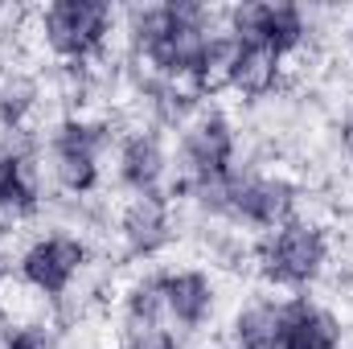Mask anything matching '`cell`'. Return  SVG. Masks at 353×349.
Wrapping results in <instances>:
<instances>
[{
    "instance_id": "1",
    "label": "cell",
    "mask_w": 353,
    "mask_h": 349,
    "mask_svg": "<svg viewBox=\"0 0 353 349\" xmlns=\"http://www.w3.org/2000/svg\"><path fill=\"white\" fill-rule=\"evenodd\" d=\"M255 271L263 275V283L279 292H300L312 288L333 259V239L321 222L312 218H292L275 230H267L255 243Z\"/></svg>"
},
{
    "instance_id": "2",
    "label": "cell",
    "mask_w": 353,
    "mask_h": 349,
    "mask_svg": "<svg viewBox=\"0 0 353 349\" xmlns=\"http://www.w3.org/2000/svg\"><path fill=\"white\" fill-rule=\"evenodd\" d=\"M115 29H119V12L103 0H54L50 8L37 12L41 46L79 70L107 54V41Z\"/></svg>"
},
{
    "instance_id": "3",
    "label": "cell",
    "mask_w": 353,
    "mask_h": 349,
    "mask_svg": "<svg viewBox=\"0 0 353 349\" xmlns=\"http://www.w3.org/2000/svg\"><path fill=\"white\" fill-rule=\"evenodd\" d=\"M234 157H239V128L222 107L201 103L189 123L181 128V161H185V177L169 193H181L185 185L197 181H214V177L234 173Z\"/></svg>"
},
{
    "instance_id": "4",
    "label": "cell",
    "mask_w": 353,
    "mask_h": 349,
    "mask_svg": "<svg viewBox=\"0 0 353 349\" xmlns=\"http://www.w3.org/2000/svg\"><path fill=\"white\" fill-rule=\"evenodd\" d=\"M90 247L79 235H37L21 255H17V279L33 288L41 300H62L74 279L87 271Z\"/></svg>"
},
{
    "instance_id": "5",
    "label": "cell",
    "mask_w": 353,
    "mask_h": 349,
    "mask_svg": "<svg viewBox=\"0 0 353 349\" xmlns=\"http://www.w3.org/2000/svg\"><path fill=\"white\" fill-rule=\"evenodd\" d=\"M222 21L230 37L259 41L267 50H275L279 58L304 54L312 37V12H304L300 4H239V8H226Z\"/></svg>"
},
{
    "instance_id": "6",
    "label": "cell",
    "mask_w": 353,
    "mask_h": 349,
    "mask_svg": "<svg viewBox=\"0 0 353 349\" xmlns=\"http://www.w3.org/2000/svg\"><path fill=\"white\" fill-rule=\"evenodd\" d=\"M173 210L176 201L169 193H132L128 206L119 210V239L128 247V255L136 259H152L173 243L176 226H173Z\"/></svg>"
},
{
    "instance_id": "7",
    "label": "cell",
    "mask_w": 353,
    "mask_h": 349,
    "mask_svg": "<svg viewBox=\"0 0 353 349\" xmlns=\"http://www.w3.org/2000/svg\"><path fill=\"white\" fill-rule=\"evenodd\" d=\"M161 300H165V317L181 325V333H201L214 321L218 308V283L210 271L201 267H176L157 275Z\"/></svg>"
},
{
    "instance_id": "8",
    "label": "cell",
    "mask_w": 353,
    "mask_h": 349,
    "mask_svg": "<svg viewBox=\"0 0 353 349\" xmlns=\"http://www.w3.org/2000/svg\"><path fill=\"white\" fill-rule=\"evenodd\" d=\"M41 181H37V165L25 140H8L4 157H0V218L17 222L41 210Z\"/></svg>"
},
{
    "instance_id": "9",
    "label": "cell",
    "mask_w": 353,
    "mask_h": 349,
    "mask_svg": "<svg viewBox=\"0 0 353 349\" xmlns=\"http://www.w3.org/2000/svg\"><path fill=\"white\" fill-rule=\"evenodd\" d=\"M341 341L345 325L329 304L312 296H288V329L279 349H341Z\"/></svg>"
},
{
    "instance_id": "10",
    "label": "cell",
    "mask_w": 353,
    "mask_h": 349,
    "mask_svg": "<svg viewBox=\"0 0 353 349\" xmlns=\"http://www.w3.org/2000/svg\"><path fill=\"white\" fill-rule=\"evenodd\" d=\"M119 181L132 189V193H157L165 169H169V152H165V140L157 128H136L123 144H119Z\"/></svg>"
},
{
    "instance_id": "11",
    "label": "cell",
    "mask_w": 353,
    "mask_h": 349,
    "mask_svg": "<svg viewBox=\"0 0 353 349\" xmlns=\"http://www.w3.org/2000/svg\"><path fill=\"white\" fill-rule=\"evenodd\" d=\"M288 329V296H251L230 321V349H279Z\"/></svg>"
},
{
    "instance_id": "12",
    "label": "cell",
    "mask_w": 353,
    "mask_h": 349,
    "mask_svg": "<svg viewBox=\"0 0 353 349\" xmlns=\"http://www.w3.org/2000/svg\"><path fill=\"white\" fill-rule=\"evenodd\" d=\"M288 74V58H279L275 50H267L259 41H239V58H234V74L230 90L243 99H271Z\"/></svg>"
},
{
    "instance_id": "13",
    "label": "cell",
    "mask_w": 353,
    "mask_h": 349,
    "mask_svg": "<svg viewBox=\"0 0 353 349\" xmlns=\"http://www.w3.org/2000/svg\"><path fill=\"white\" fill-rule=\"evenodd\" d=\"M50 173L58 181V189L83 197V193H94L99 189V157H83V152H58L50 148Z\"/></svg>"
},
{
    "instance_id": "14",
    "label": "cell",
    "mask_w": 353,
    "mask_h": 349,
    "mask_svg": "<svg viewBox=\"0 0 353 349\" xmlns=\"http://www.w3.org/2000/svg\"><path fill=\"white\" fill-rule=\"evenodd\" d=\"M119 349H181V337L173 329H165V321H157V325H123Z\"/></svg>"
},
{
    "instance_id": "15",
    "label": "cell",
    "mask_w": 353,
    "mask_h": 349,
    "mask_svg": "<svg viewBox=\"0 0 353 349\" xmlns=\"http://www.w3.org/2000/svg\"><path fill=\"white\" fill-rule=\"evenodd\" d=\"M337 144H341V152L353 161V115H345V119L337 123Z\"/></svg>"
},
{
    "instance_id": "16",
    "label": "cell",
    "mask_w": 353,
    "mask_h": 349,
    "mask_svg": "<svg viewBox=\"0 0 353 349\" xmlns=\"http://www.w3.org/2000/svg\"><path fill=\"white\" fill-rule=\"evenodd\" d=\"M4 148H8V136H4V140H0V157H4Z\"/></svg>"
},
{
    "instance_id": "17",
    "label": "cell",
    "mask_w": 353,
    "mask_h": 349,
    "mask_svg": "<svg viewBox=\"0 0 353 349\" xmlns=\"http://www.w3.org/2000/svg\"><path fill=\"white\" fill-rule=\"evenodd\" d=\"M350 54H353V29H350Z\"/></svg>"
}]
</instances>
